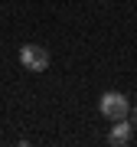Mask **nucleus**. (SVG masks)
<instances>
[{"instance_id":"7ed1b4c3","label":"nucleus","mask_w":137,"mask_h":147,"mask_svg":"<svg viewBox=\"0 0 137 147\" xmlns=\"http://www.w3.org/2000/svg\"><path fill=\"white\" fill-rule=\"evenodd\" d=\"M131 134H134V124L127 118L121 121H114V127H111V134H108V144H114V147H124V144H131Z\"/></svg>"},{"instance_id":"20e7f679","label":"nucleus","mask_w":137,"mask_h":147,"mask_svg":"<svg viewBox=\"0 0 137 147\" xmlns=\"http://www.w3.org/2000/svg\"><path fill=\"white\" fill-rule=\"evenodd\" d=\"M131 124L137 127V108H131Z\"/></svg>"},{"instance_id":"f257e3e1","label":"nucleus","mask_w":137,"mask_h":147,"mask_svg":"<svg viewBox=\"0 0 137 147\" xmlns=\"http://www.w3.org/2000/svg\"><path fill=\"white\" fill-rule=\"evenodd\" d=\"M98 111L108 121H121V118L131 115V101H127V95H121V92H105L98 98Z\"/></svg>"},{"instance_id":"f03ea898","label":"nucleus","mask_w":137,"mask_h":147,"mask_svg":"<svg viewBox=\"0 0 137 147\" xmlns=\"http://www.w3.org/2000/svg\"><path fill=\"white\" fill-rule=\"evenodd\" d=\"M20 65L26 69V72H46V69H49V49L46 46H36V42L20 46Z\"/></svg>"}]
</instances>
